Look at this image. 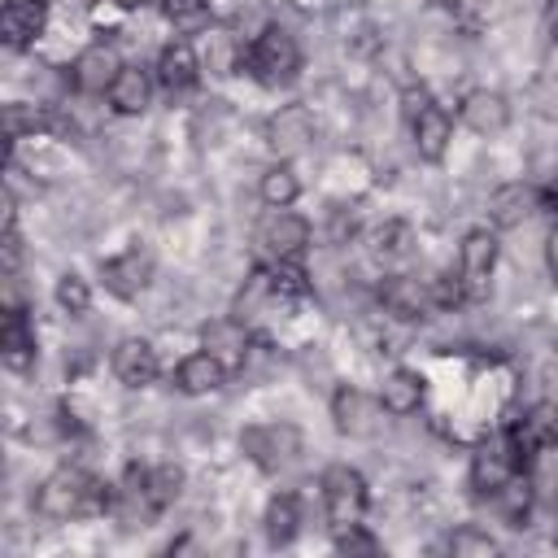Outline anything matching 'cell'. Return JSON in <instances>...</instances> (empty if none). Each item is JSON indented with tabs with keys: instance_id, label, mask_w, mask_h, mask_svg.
I'll return each instance as SVG.
<instances>
[{
	"instance_id": "6da1fadb",
	"label": "cell",
	"mask_w": 558,
	"mask_h": 558,
	"mask_svg": "<svg viewBox=\"0 0 558 558\" xmlns=\"http://www.w3.org/2000/svg\"><path fill=\"white\" fill-rule=\"evenodd\" d=\"M39 519L65 523V519H83V514H100L113 510V488L96 475H87L83 466H57L52 475L39 480L35 497H31Z\"/></svg>"
},
{
	"instance_id": "7a4b0ae2",
	"label": "cell",
	"mask_w": 558,
	"mask_h": 558,
	"mask_svg": "<svg viewBox=\"0 0 558 558\" xmlns=\"http://www.w3.org/2000/svg\"><path fill=\"white\" fill-rule=\"evenodd\" d=\"M248 74L257 78V83H266V87H283V83H292L296 74H301V44H296V35L288 31V26H279V22H266L253 39H248Z\"/></svg>"
},
{
	"instance_id": "3957f363",
	"label": "cell",
	"mask_w": 558,
	"mask_h": 558,
	"mask_svg": "<svg viewBox=\"0 0 558 558\" xmlns=\"http://www.w3.org/2000/svg\"><path fill=\"white\" fill-rule=\"evenodd\" d=\"M318 493H323V514H327V527H349V523H362L366 506H371V488H366V475L349 462H331L323 475H318Z\"/></svg>"
},
{
	"instance_id": "277c9868",
	"label": "cell",
	"mask_w": 558,
	"mask_h": 558,
	"mask_svg": "<svg viewBox=\"0 0 558 558\" xmlns=\"http://www.w3.org/2000/svg\"><path fill=\"white\" fill-rule=\"evenodd\" d=\"M519 471H527V458H523V449L514 445V436L501 432V436H488V440L475 445L471 466H466V480H471V493H475V497H493V493L506 488Z\"/></svg>"
},
{
	"instance_id": "5b68a950",
	"label": "cell",
	"mask_w": 558,
	"mask_h": 558,
	"mask_svg": "<svg viewBox=\"0 0 558 558\" xmlns=\"http://www.w3.org/2000/svg\"><path fill=\"white\" fill-rule=\"evenodd\" d=\"M257 248L266 253V262H301L305 248L314 244V227L305 214H296L292 205L288 209H266L257 218V231H253Z\"/></svg>"
},
{
	"instance_id": "8992f818",
	"label": "cell",
	"mask_w": 558,
	"mask_h": 558,
	"mask_svg": "<svg viewBox=\"0 0 558 558\" xmlns=\"http://www.w3.org/2000/svg\"><path fill=\"white\" fill-rule=\"evenodd\" d=\"M497 227H471L458 244V275L466 288V301H484L493 288V270H497Z\"/></svg>"
},
{
	"instance_id": "52a82bcc",
	"label": "cell",
	"mask_w": 558,
	"mask_h": 558,
	"mask_svg": "<svg viewBox=\"0 0 558 558\" xmlns=\"http://www.w3.org/2000/svg\"><path fill=\"white\" fill-rule=\"evenodd\" d=\"M122 57H118V48L113 44H105V39H92L87 48H78L74 52V61H70V70H65V78H70V87L78 92V96H109V87H113V78L122 74Z\"/></svg>"
},
{
	"instance_id": "ba28073f",
	"label": "cell",
	"mask_w": 558,
	"mask_h": 558,
	"mask_svg": "<svg viewBox=\"0 0 558 558\" xmlns=\"http://www.w3.org/2000/svg\"><path fill=\"white\" fill-rule=\"evenodd\" d=\"M153 270H157V262H153V253L144 244H126L122 253L100 262V279L118 301H135L153 283Z\"/></svg>"
},
{
	"instance_id": "9c48e42d",
	"label": "cell",
	"mask_w": 558,
	"mask_h": 558,
	"mask_svg": "<svg viewBox=\"0 0 558 558\" xmlns=\"http://www.w3.org/2000/svg\"><path fill=\"white\" fill-rule=\"evenodd\" d=\"M201 349L214 353L231 375L244 371L248 362V349H253V336H248V323L240 314H218V318H205L201 323Z\"/></svg>"
},
{
	"instance_id": "30bf717a",
	"label": "cell",
	"mask_w": 558,
	"mask_h": 558,
	"mask_svg": "<svg viewBox=\"0 0 558 558\" xmlns=\"http://www.w3.org/2000/svg\"><path fill=\"white\" fill-rule=\"evenodd\" d=\"M240 445L262 471H279L301 453V432L292 423H257V427H244Z\"/></svg>"
},
{
	"instance_id": "8fae6325",
	"label": "cell",
	"mask_w": 558,
	"mask_h": 558,
	"mask_svg": "<svg viewBox=\"0 0 558 558\" xmlns=\"http://www.w3.org/2000/svg\"><path fill=\"white\" fill-rule=\"evenodd\" d=\"M379 418H384L379 392L371 397V392H362V388H353V384H340V388L331 392V423H336L340 436H375Z\"/></svg>"
},
{
	"instance_id": "7c38bea8",
	"label": "cell",
	"mask_w": 558,
	"mask_h": 558,
	"mask_svg": "<svg viewBox=\"0 0 558 558\" xmlns=\"http://www.w3.org/2000/svg\"><path fill=\"white\" fill-rule=\"evenodd\" d=\"M510 96L506 92H497V87H471L462 100H458V122L466 126V131H475V135H501L506 126H510Z\"/></svg>"
},
{
	"instance_id": "4fadbf2b",
	"label": "cell",
	"mask_w": 558,
	"mask_h": 558,
	"mask_svg": "<svg viewBox=\"0 0 558 558\" xmlns=\"http://www.w3.org/2000/svg\"><path fill=\"white\" fill-rule=\"evenodd\" d=\"M541 205H545L541 187H532V183H523V179H506V183H497V187L488 192V227H497V231L523 227Z\"/></svg>"
},
{
	"instance_id": "5bb4252c",
	"label": "cell",
	"mask_w": 558,
	"mask_h": 558,
	"mask_svg": "<svg viewBox=\"0 0 558 558\" xmlns=\"http://www.w3.org/2000/svg\"><path fill=\"white\" fill-rule=\"evenodd\" d=\"M379 305H384L392 318H401V323H418V318H427V314L436 310L427 279H418V275H401V270L379 279Z\"/></svg>"
},
{
	"instance_id": "9a60e30c",
	"label": "cell",
	"mask_w": 558,
	"mask_h": 558,
	"mask_svg": "<svg viewBox=\"0 0 558 558\" xmlns=\"http://www.w3.org/2000/svg\"><path fill=\"white\" fill-rule=\"evenodd\" d=\"M310 140H314V118H310L305 105L292 100V105H279V109L266 118V144H270L275 157L292 161L296 153L310 148Z\"/></svg>"
},
{
	"instance_id": "2e32d148",
	"label": "cell",
	"mask_w": 558,
	"mask_h": 558,
	"mask_svg": "<svg viewBox=\"0 0 558 558\" xmlns=\"http://www.w3.org/2000/svg\"><path fill=\"white\" fill-rule=\"evenodd\" d=\"M109 371L122 388H148L157 375H161V362H157V349L153 340L144 336H122L109 353Z\"/></svg>"
},
{
	"instance_id": "e0dca14e",
	"label": "cell",
	"mask_w": 558,
	"mask_h": 558,
	"mask_svg": "<svg viewBox=\"0 0 558 558\" xmlns=\"http://www.w3.org/2000/svg\"><path fill=\"white\" fill-rule=\"evenodd\" d=\"M153 74H157V83H161L170 96H179V92H192V87L201 83L205 61H201V52H196L192 39H170V44L157 52Z\"/></svg>"
},
{
	"instance_id": "ac0fdd59",
	"label": "cell",
	"mask_w": 558,
	"mask_h": 558,
	"mask_svg": "<svg viewBox=\"0 0 558 558\" xmlns=\"http://www.w3.org/2000/svg\"><path fill=\"white\" fill-rule=\"evenodd\" d=\"M410 140H414V153L427 161V166H440L449 157V144H453V113L445 105H427L410 118Z\"/></svg>"
},
{
	"instance_id": "d6986e66",
	"label": "cell",
	"mask_w": 558,
	"mask_h": 558,
	"mask_svg": "<svg viewBox=\"0 0 558 558\" xmlns=\"http://www.w3.org/2000/svg\"><path fill=\"white\" fill-rule=\"evenodd\" d=\"M39 357V344H35V323L26 318L22 305H9L4 318H0V362L13 371V375H26Z\"/></svg>"
},
{
	"instance_id": "ffe728a7",
	"label": "cell",
	"mask_w": 558,
	"mask_h": 558,
	"mask_svg": "<svg viewBox=\"0 0 558 558\" xmlns=\"http://www.w3.org/2000/svg\"><path fill=\"white\" fill-rule=\"evenodd\" d=\"M510 436H514V445L523 449L527 462H532L536 453L558 449V401H554V397H541V401L510 427Z\"/></svg>"
},
{
	"instance_id": "44dd1931",
	"label": "cell",
	"mask_w": 558,
	"mask_h": 558,
	"mask_svg": "<svg viewBox=\"0 0 558 558\" xmlns=\"http://www.w3.org/2000/svg\"><path fill=\"white\" fill-rule=\"evenodd\" d=\"M227 379H231V371H227L214 353H205V349H192L187 357H179V366H174V375H170V384H174L183 397H209V392H222Z\"/></svg>"
},
{
	"instance_id": "7402d4cb",
	"label": "cell",
	"mask_w": 558,
	"mask_h": 558,
	"mask_svg": "<svg viewBox=\"0 0 558 558\" xmlns=\"http://www.w3.org/2000/svg\"><path fill=\"white\" fill-rule=\"evenodd\" d=\"M48 31V0H35V4H4L0 13V39L9 52H26L44 39Z\"/></svg>"
},
{
	"instance_id": "603a6c76",
	"label": "cell",
	"mask_w": 558,
	"mask_h": 558,
	"mask_svg": "<svg viewBox=\"0 0 558 558\" xmlns=\"http://www.w3.org/2000/svg\"><path fill=\"white\" fill-rule=\"evenodd\" d=\"M153 83H157V74H153L148 65L126 61L105 100H109V109H113L118 118H140V113L153 105Z\"/></svg>"
},
{
	"instance_id": "cb8c5ba5",
	"label": "cell",
	"mask_w": 558,
	"mask_h": 558,
	"mask_svg": "<svg viewBox=\"0 0 558 558\" xmlns=\"http://www.w3.org/2000/svg\"><path fill=\"white\" fill-rule=\"evenodd\" d=\"M423 401H427V379H423L414 366H392V371L384 375V384H379V405H384V414L410 418V414H418Z\"/></svg>"
},
{
	"instance_id": "d4e9b609",
	"label": "cell",
	"mask_w": 558,
	"mask_h": 558,
	"mask_svg": "<svg viewBox=\"0 0 558 558\" xmlns=\"http://www.w3.org/2000/svg\"><path fill=\"white\" fill-rule=\"evenodd\" d=\"M262 532H266V541L275 549L292 545L296 532H301V497L296 493H275L266 501V510H262Z\"/></svg>"
},
{
	"instance_id": "484cf974",
	"label": "cell",
	"mask_w": 558,
	"mask_h": 558,
	"mask_svg": "<svg viewBox=\"0 0 558 558\" xmlns=\"http://www.w3.org/2000/svg\"><path fill=\"white\" fill-rule=\"evenodd\" d=\"M257 196H262L266 209H288V205H296V201H301V174H296V166L283 161V157H275V161L262 170V179H257Z\"/></svg>"
},
{
	"instance_id": "4316f807",
	"label": "cell",
	"mask_w": 558,
	"mask_h": 558,
	"mask_svg": "<svg viewBox=\"0 0 558 558\" xmlns=\"http://www.w3.org/2000/svg\"><path fill=\"white\" fill-rule=\"evenodd\" d=\"M201 61H205L209 74H235V70H244V61H248V44H244L240 35L222 31V26H209V31H205V52H201Z\"/></svg>"
},
{
	"instance_id": "83f0119b",
	"label": "cell",
	"mask_w": 558,
	"mask_h": 558,
	"mask_svg": "<svg viewBox=\"0 0 558 558\" xmlns=\"http://www.w3.org/2000/svg\"><path fill=\"white\" fill-rule=\"evenodd\" d=\"M183 484H187V475H183L179 462H157V466H148V475H144L148 510H153V514H166V510L183 497Z\"/></svg>"
},
{
	"instance_id": "f1b7e54d",
	"label": "cell",
	"mask_w": 558,
	"mask_h": 558,
	"mask_svg": "<svg viewBox=\"0 0 558 558\" xmlns=\"http://www.w3.org/2000/svg\"><path fill=\"white\" fill-rule=\"evenodd\" d=\"M488 501L501 510V519H506L510 527H527V514H532V501H536V488H532V471H519V475H514L506 488H497Z\"/></svg>"
},
{
	"instance_id": "f546056e",
	"label": "cell",
	"mask_w": 558,
	"mask_h": 558,
	"mask_svg": "<svg viewBox=\"0 0 558 558\" xmlns=\"http://www.w3.org/2000/svg\"><path fill=\"white\" fill-rule=\"evenodd\" d=\"M445 549H449L453 558H497V554H501V541H497L488 527H480V523H462V527L449 532Z\"/></svg>"
},
{
	"instance_id": "4dcf8cb0",
	"label": "cell",
	"mask_w": 558,
	"mask_h": 558,
	"mask_svg": "<svg viewBox=\"0 0 558 558\" xmlns=\"http://www.w3.org/2000/svg\"><path fill=\"white\" fill-rule=\"evenodd\" d=\"M161 17L183 35L209 31V0H161Z\"/></svg>"
},
{
	"instance_id": "1f68e13d",
	"label": "cell",
	"mask_w": 558,
	"mask_h": 558,
	"mask_svg": "<svg viewBox=\"0 0 558 558\" xmlns=\"http://www.w3.org/2000/svg\"><path fill=\"white\" fill-rule=\"evenodd\" d=\"M52 296H57V305H61L65 314H87V310H92V283H87L78 270H65V275L57 279Z\"/></svg>"
},
{
	"instance_id": "d6a6232c",
	"label": "cell",
	"mask_w": 558,
	"mask_h": 558,
	"mask_svg": "<svg viewBox=\"0 0 558 558\" xmlns=\"http://www.w3.org/2000/svg\"><path fill=\"white\" fill-rule=\"evenodd\" d=\"M410 244H414V231L405 227V222H384L379 231H375V257H384V262H397V257H405L410 253Z\"/></svg>"
},
{
	"instance_id": "836d02e7",
	"label": "cell",
	"mask_w": 558,
	"mask_h": 558,
	"mask_svg": "<svg viewBox=\"0 0 558 558\" xmlns=\"http://www.w3.org/2000/svg\"><path fill=\"white\" fill-rule=\"evenodd\" d=\"M427 288H432L436 310H458V305H466V288H462L458 266H453V270H440L436 279H427Z\"/></svg>"
},
{
	"instance_id": "e575fe53",
	"label": "cell",
	"mask_w": 558,
	"mask_h": 558,
	"mask_svg": "<svg viewBox=\"0 0 558 558\" xmlns=\"http://www.w3.org/2000/svg\"><path fill=\"white\" fill-rule=\"evenodd\" d=\"M331 536H336V549H340V554H379V549H384V545H379V536H371V532H366V523L336 527Z\"/></svg>"
},
{
	"instance_id": "d590c367",
	"label": "cell",
	"mask_w": 558,
	"mask_h": 558,
	"mask_svg": "<svg viewBox=\"0 0 558 558\" xmlns=\"http://www.w3.org/2000/svg\"><path fill=\"white\" fill-rule=\"evenodd\" d=\"M35 126H39V109H35V105H22V100L4 105V135H9V140L35 135Z\"/></svg>"
},
{
	"instance_id": "8d00e7d4",
	"label": "cell",
	"mask_w": 558,
	"mask_h": 558,
	"mask_svg": "<svg viewBox=\"0 0 558 558\" xmlns=\"http://www.w3.org/2000/svg\"><path fill=\"white\" fill-rule=\"evenodd\" d=\"M427 105H432V92H427V87H405V92H401V109H405V122H410L418 109H427Z\"/></svg>"
},
{
	"instance_id": "74e56055",
	"label": "cell",
	"mask_w": 558,
	"mask_h": 558,
	"mask_svg": "<svg viewBox=\"0 0 558 558\" xmlns=\"http://www.w3.org/2000/svg\"><path fill=\"white\" fill-rule=\"evenodd\" d=\"M545 270H549V279L558 283V222H554L549 235H545Z\"/></svg>"
},
{
	"instance_id": "f35d334b",
	"label": "cell",
	"mask_w": 558,
	"mask_h": 558,
	"mask_svg": "<svg viewBox=\"0 0 558 558\" xmlns=\"http://www.w3.org/2000/svg\"><path fill=\"white\" fill-rule=\"evenodd\" d=\"M541 379H545V397H554V401H558V357H549V362H545V375H541Z\"/></svg>"
},
{
	"instance_id": "ab89813d",
	"label": "cell",
	"mask_w": 558,
	"mask_h": 558,
	"mask_svg": "<svg viewBox=\"0 0 558 558\" xmlns=\"http://www.w3.org/2000/svg\"><path fill=\"white\" fill-rule=\"evenodd\" d=\"M541 196H545V205H558V166H554V174H549V187H545Z\"/></svg>"
},
{
	"instance_id": "60d3db41",
	"label": "cell",
	"mask_w": 558,
	"mask_h": 558,
	"mask_svg": "<svg viewBox=\"0 0 558 558\" xmlns=\"http://www.w3.org/2000/svg\"><path fill=\"white\" fill-rule=\"evenodd\" d=\"M427 4H432V9H458L462 0H427Z\"/></svg>"
},
{
	"instance_id": "b9f144b4",
	"label": "cell",
	"mask_w": 558,
	"mask_h": 558,
	"mask_svg": "<svg viewBox=\"0 0 558 558\" xmlns=\"http://www.w3.org/2000/svg\"><path fill=\"white\" fill-rule=\"evenodd\" d=\"M113 4H122V9H126V13H131V9H140V4H144V0H113Z\"/></svg>"
},
{
	"instance_id": "7bdbcfd3",
	"label": "cell",
	"mask_w": 558,
	"mask_h": 558,
	"mask_svg": "<svg viewBox=\"0 0 558 558\" xmlns=\"http://www.w3.org/2000/svg\"><path fill=\"white\" fill-rule=\"evenodd\" d=\"M549 31H554V39H558V4H554V13H549Z\"/></svg>"
},
{
	"instance_id": "ee69618b",
	"label": "cell",
	"mask_w": 558,
	"mask_h": 558,
	"mask_svg": "<svg viewBox=\"0 0 558 558\" xmlns=\"http://www.w3.org/2000/svg\"><path fill=\"white\" fill-rule=\"evenodd\" d=\"M4 4H35V0H4Z\"/></svg>"
}]
</instances>
